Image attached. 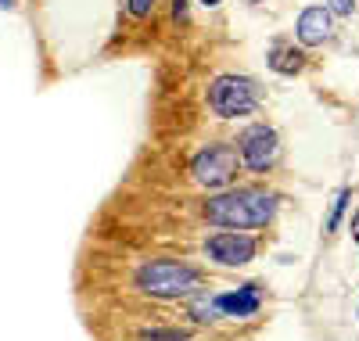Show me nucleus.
<instances>
[{
  "label": "nucleus",
  "instance_id": "f257e3e1",
  "mask_svg": "<svg viewBox=\"0 0 359 341\" xmlns=\"http://www.w3.org/2000/svg\"><path fill=\"white\" fill-rule=\"evenodd\" d=\"M280 198L262 187H226L212 191L201 201V215L208 227L219 230H262L277 220Z\"/></svg>",
  "mask_w": 359,
  "mask_h": 341
},
{
  "label": "nucleus",
  "instance_id": "f03ea898",
  "mask_svg": "<svg viewBox=\"0 0 359 341\" xmlns=\"http://www.w3.org/2000/svg\"><path fill=\"white\" fill-rule=\"evenodd\" d=\"M205 284V273L191 262L180 259H144L133 269V288L162 298V302H176V298H194Z\"/></svg>",
  "mask_w": 359,
  "mask_h": 341
},
{
  "label": "nucleus",
  "instance_id": "7ed1b4c3",
  "mask_svg": "<svg viewBox=\"0 0 359 341\" xmlns=\"http://www.w3.org/2000/svg\"><path fill=\"white\" fill-rule=\"evenodd\" d=\"M208 112H212L216 119L223 122H233V119H248L259 112L262 105V86L259 79L252 76H241V72H223L216 76L212 83H208Z\"/></svg>",
  "mask_w": 359,
  "mask_h": 341
},
{
  "label": "nucleus",
  "instance_id": "20e7f679",
  "mask_svg": "<svg viewBox=\"0 0 359 341\" xmlns=\"http://www.w3.org/2000/svg\"><path fill=\"white\" fill-rule=\"evenodd\" d=\"M237 173H241V154H237L233 140H212V144L198 147V154L191 159V180L205 191L233 187Z\"/></svg>",
  "mask_w": 359,
  "mask_h": 341
},
{
  "label": "nucleus",
  "instance_id": "39448f33",
  "mask_svg": "<svg viewBox=\"0 0 359 341\" xmlns=\"http://www.w3.org/2000/svg\"><path fill=\"white\" fill-rule=\"evenodd\" d=\"M233 144H237V154H241V169H248V173L262 176L280 162V133L273 126H266V122L245 126Z\"/></svg>",
  "mask_w": 359,
  "mask_h": 341
},
{
  "label": "nucleus",
  "instance_id": "423d86ee",
  "mask_svg": "<svg viewBox=\"0 0 359 341\" xmlns=\"http://www.w3.org/2000/svg\"><path fill=\"white\" fill-rule=\"evenodd\" d=\"M201 252L212 266L237 269V266H248L259 255V237L248 234V230H216V234L205 237Z\"/></svg>",
  "mask_w": 359,
  "mask_h": 341
},
{
  "label": "nucleus",
  "instance_id": "0eeeda50",
  "mask_svg": "<svg viewBox=\"0 0 359 341\" xmlns=\"http://www.w3.org/2000/svg\"><path fill=\"white\" fill-rule=\"evenodd\" d=\"M294 36L302 47H323L327 40L334 36V15L327 11L323 4H309L298 11L294 18Z\"/></svg>",
  "mask_w": 359,
  "mask_h": 341
},
{
  "label": "nucleus",
  "instance_id": "6e6552de",
  "mask_svg": "<svg viewBox=\"0 0 359 341\" xmlns=\"http://www.w3.org/2000/svg\"><path fill=\"white\" fill-rule=\"evenodd\" d=\"M212 298H216L219 316H226V320H252L262 309V288L259 284H241L233 291H219Z\"/></svg>",
  "mask_w": 359,
  "mask_h": 341
},
{
  "label": "nucleus",
  "instance_id": "1a4fd4ad",
  "mask_svg": "<svg viewBox=\"0 0 359 341\" xmlns=\"http://www.w3.org/2000/svg\"><path fill=\"white\" fill-rule=\"evenodd\" d=\"M266 61H269V69H273L277 76H298L306 69V51L294 47V44H277L273 51L266 54Z\"/></svg>",
  "mask_w": 359,
  "mask_h": 341
},
{
  "label": "nucleus",
  "instance_id": "9d476101",
  "mask_svg": "<svg viewBox=\"0 0 359 341\" xmlns=\"http://www.w3.org/2000/svg\"><path fill=\"white\" fill-rule=\"evenodd\" d=\"M187 316L194 323H216V320H223L219 309H216V298L212 295H201V291L194 298H187Z\"/></svg>",
  "mask_w": 359,
  "mask_h": 341
},
{
  "label": "nucleus",
  "instance_id": "9b49d317",
  "mask_svg": "<svg viewBox=\"0 0 359 341\" xmlns=\"http://www.w3.org/2000/svg\"><path fill=\"white\" fill-rule=\"evenodd\" d=\"M348 201H352V191H348V187H341V191L334 194V201H331V212H327V220H323L327 234H334V230H338V223H341V215H345Z\"/></svg>",
  "mask_w": 359,
  "mask_h": 341
},
{
  "label": "nucleus",
  "instance_id": "f8f14e48",
  "mask_svg": "<svg viewBox=\"0 0 359 341\" xmlns=\"http://www.w3.org/2000/svg\"><path fill=\"white\" fill-rule=\"evenodd\" d=\"M140 341H191L187 327H147L140 330Z\"/></svg>",
  "mask_w": 359,
  "mask_h": 341
},
{
  "label": "nucleus",
  "instance_id": "ddd939ff",
  "mask_svg": "<svg viewBox=\"0 0 359 341\" xmlns=\"http://www.w3.org/2000/svg\"><path fill=\"white\" fill-rule=\"evenodd\" d=\"M155 4H158V0H126V11L133 18H147V15L155 11Z\"/></svg>",
  "mask_w": 359,
  "mask_h": 341
},
{
  "label": "nucleus",
  "instance_id": "4468645a",
  "mask_svg": "<svg viewBox=\"0 0 359 341\" xmlns=\"http://www.w3.org/2000/svg\"><path fill=\"white\" fill-rule=\"evenodd\" d=\"M323 8L331 15H338V18H348L355 11V0H323Z\"/></svg>",
  "mask_w": 359,
  "mask_h": 341
},
{
  "label": "nucleus",
  "instance_id": "2eb2a0df",
  "mask_svg": "<svg viewBox=\"0 0 359 341\" xmlns=\"http://www.w3.org/2000/svg\"><path fill=\"white\" fill-rule=\"evenodd\" d=\"M187 8L191 0H172V22H187Z\"/></svg>",
  "mask_w": 359,
  "mask_h": 341
},
{
  "label": "nucleus",
  "instance_id": "dca6fc26",
  "mask_svg": "<svg viewBox=\"0 0 359 341\" xmlns=\"http://www.w3.org/2000/svg\"><path fill=\"white\" fill-rule=\"evenodd\" d=\"M198 4H201V8H205V11H216V8H219V4H223V0H198Z\"/></svg>",
  "mask_w": 359,
  "mask_h": 341
},
{
  "label": "nucleus",
  "instance_id": "f3484780",
  "mask_svg": "<svg viewBox=\"0 0 359 341\" xmlns=\"http://www.w3.org/2000/svg\"><path fill=\"white\" fill-rule=\"evenodd\" d=\"M352 241H355V244H359V212H355V215H352Z\"/></svg>",
  "mask_w": 359,
  "mask_h": 341
},
{
  "label": "nucleus",
  "instance_id": "a211bd4d",
  "mask_svg": "<svg viewBox=\"0 0 359 341\" xmlns=\"http://www.w3.org/2000/svg\"><path fill=\"white\" fill-rule=\"evenodd\" d=\"M15 8V0H0V11H11Z\"/></svg>",
  "mask_w": 359,
  "mask_h": 341
},
{
  "label": "nucleus",
  "instance_id": "6ab92c4d",
  "mask_svg": "<svg viewBox=\"0 0 359 341\" xmlns=\"http://www.w3.org/2000/svg\"><path fill=\"white\" fill-rule=\"evenodd\" d=\"M245 4H262V0H245Z\"/></svg>",
  "mask_w": 359,
  "mask_h": 341
},
{
  "label": "nucleus",
  "instance_id": "aec40b11",
  "mask_svg": "<svg viewBox=\"0 0 359 341\" xmlns=\"http://www.w3.org/2000/svg\"><path fill=\"white\" fill-rule=\"evenodd\" d=\"M355 316H359V309H355Z\"/></svg>",
  "mask_w": 359,
  "mask_h": 341
}]
</instances>
